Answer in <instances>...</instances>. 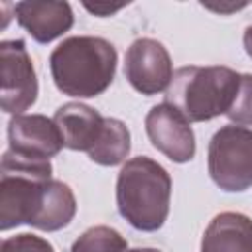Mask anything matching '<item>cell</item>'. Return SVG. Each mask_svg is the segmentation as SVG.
I'll return each mask as SVG.
<instances>
[{
  "mask_svg": "<svg viewBox=\"0 0 252 252\" xmlns=\"http://www.w3.org/2000/svg\"><path fill=\"white\" fill-rule=\"evenodd\" d=\"M116 49L96 35H73L63 39L49 55L55 87L69 96L93 98L102 94L116 73Z\"/></svg>",
  "mask_w": 252,
  "mask_h": 252,
  "instance_id": "cell-1",
  "label": "cell"
},
{
  "mask_svg": "<svg viewBox=\"0 0 252 252\" xmlns=\"http://www.w3.org/2000/svg\"><path fill=\"white\" fill-rule=\"evenodd\" d=\"M171 177L152 158L128 159L116 179V205L120 215L138 230L154 232L169 215Z\"/></svg>",
  "mask_w": 252,
  "mask_h": 252,
  "instance_id": "cell-2",
  "label": "cell"
},
{
  "mask_svg": "<svg viewBox=\"0 0 252 252\" xmlns=\"http://www.w3.org/2000/svg\"><path fill=\"white\" fill-rule=\"evenodd\" d=\"M240 75L230 67H181L165 91V104L189 122H205L226 114L238 94Z\"/></svg>",
  "mask_w": 252,
  "mask_h": 252,
  "instance_id": "cell-3",
  "label": "cell"
},
{
  "mask_svg": "<svg viewBox=\"0 0 252 252\" xmlns=\"http://www.w3.org/2000/svg\"><path fill=\"white\" fill-rule=\"evenodd\" d=\"M51 163L20 158L6 150L0 167V228L10 230L18 224H32L51 179Z\"/></svg>",
  "mask_w": 252,
  "mask_h": 252,
  "instance_id": "cell-4",
  "label": "cell"
},
{
  "mask_svg": "<svg viewBox=\"0 0 252 252\" xmlns=\"http://www.w3.org/2000/svg\"><path fill=\"white\" fill-rule=\"evenodd\" d=\"M209 175L228 193L252 187V130L222 126L209 142Z\"/></svg>",
  "mask_w": 252,
  "mask_h": 252,
  "instance_id": "cell-5",
  "label": "cell"
},
{
  "mask_svg": "<svg viewBox=\"0 0 252 252\" xmlns=\"http://www.w3.org/2000/svg\"><path fill=\"white\" fill-rule=\"evenodd\" d=\"M33 61L22 39L0 43V106L4 112L22 114L37 100Z\"/></svg>",
  "mask_w": 252,
  "mask_h": 252,
  "instance_id": "cell-6",
  "label": "cell"
},
{
  "mask_svg": "<svg viewBox=\"0 0 252 252\" xmlns=\"http://www.w3.org/2000/svg\"><path fill=\"white\" fill-rule=\"evenodd\" d=\"M124 75L142 94L152 96L167 91L173 79V63L163 43L152 37L132 41L124 57Z\"/></svg>",
  "mask_w": 252,
  "mask_h": 252,
  "instance_id": "cell-7",
  "label": "cell"
},
{
  "mask_svg": "<svg viewBox=\"0 0 252 252\" xmlns=\"http://www.w3.org/2000/svg\"><path fill=\"white\" fill-rule=\"evenodd\" d=\"M146 134L156 150L175 163L191 161L195 156V134L191 122L169 104H156L146 114Z\"/></svg>",
  "mask_w": 252,
  "mask_h": 252,
  "instance_id": "cell-8",
  "label": "cell"
},
{
  "mask_svg": "<svg viewBox=\"0 0 252 252\" xmlns=\"http://www.w3.org/2000/svg\"><path fill=\"white\" fill-rule=\"evenodd\" d=\"M8 140L10 152L37 161H49L63 148L57 124L43 114H16L8 124Z\"/></svg>",
  "mask_w": 252,
  "mask_h": 252,
  "instance_id": "cell-9",
  "label": "cell"
},
{
  "mask_svg": "<svg viewBox=\"0 0 252 252\" xmlns=\"http://www.w3.org/2000/svg\"><path fill=\"white\" fill-rule=\"evenodd\" d=\"M53 122L61 132L65 148L89 154L98 144L106 118L87 104L67 102L55 110Z\"/></svg>",
  "mask_w": 252,
  "mask_h": 252,
  "instance_id": "cell-10",
  "label": "cell"
},
{
  "mask_svg": "<svg viewBox=\"0 0 252 252\" xmlns=\"http://www.w3.org/2000/svg\"><path fill=\"white\" fill-rule=\"evenodd\" d=\"M18 24L39 43H49L73 28L75 16L67 2H18Z\"/></svg>",
  "mask_w": 252,
  "mask_h": 252,
  "instance_id": "cell-11",
  "label": "cell"
},
{
  "mask_svg": "<svg viewBox=\"0 0 252 252\" xmlns=\"http://www.w3.org/2000/svg\"><path fill=\"white\" fill-rule=\"evenodd\" d=\"M201 252H252V219L232 211L217 215L203 234Z\"/></svg>",
  "mask_w": 252,
  "mask_h": 252,
  "instance_id": "cell-12",
  "label": "cell"
},
{
  "mask_svg": "<svg viewBox=\"0 0 252 252\" xmlns=\"http://www.w3.org/2000/svg\"><path fill=\"white\" fill-rule=\"evenodd\" d=\"M75 213H77V201L73 189L63 181L49 179L43 187L39 209L30 226L53 232L67 226L73 220Z\"/></svg>",
  "mask_w": 252,
  "mask_h": 252,
  "instance_id": "cell-13",
  "label": "cell"
},
{
  "mask_svg": "<svg viewBox=\"0 0 252 252\" xmlns=\"http://www.w3.org/2000/svg\"><path fill=\"white\" fill-rule=\"evenodd\" d=\"M130 154V130L118 118H106L98 144L87 154L98 165H118Z\"/></svg>",
  "mask_w": 252,
  "mask_h": 252,
  "instance_id": "cell-14",
  "label": "cell"
},
{
  "mask_svg": "<svg viewBox=\"0 0 252 252\" xmlns=\"http://www.w3.org/2000/svg\"><path fill=\"white\" fill-rule=\"evenodd\" d=\"M71 252H128L126 238L110 226H91L71 246Z\"/></svg>",
  "mask_w": 252,
  "mask_h": 252,
  "instance_id": "cell-15",
  "label": "cell"
},
{
  "mask_svg": "<svg viewBox=\"0 0 252 252\" xmlns=\"http://www.w3.org/2000/svg\"><path fill=\"white\" fill-rule=\"evenodd\" d=\"M226 116L236 126H252V75H240L238 94L226 112Z\"/></svg>",
  "mask_w": 252,
  "mask_h": 252,
  "instance_id": "cell-16",
  "label": "cell"
},
{
  "mask_svg": "<svg viewBox=\"0 0 252 252\" xmlns=\"http://www.w3.org/2000/svg\"><path fill=\"white\" fill-rule=\"evenodd\" d=\"M0 252H55V250L51 242H47L45 238L22 232V234L4 238L0 244Z\"/></svg>",
  "mask_w": 252,
  "mask_h": 252,
  "instance_id": "cell-17",
  "label": "cell"
},
{
  "mask_svg": "<svg viewBox=\"0 0 252 252\" xmlns=\"http://www.w3.org/2000/svg\"><path fill=\"white\" fill-rule=\"evenodd\" d=\"M85 8L89 12H93L94 16H110L114 12H118L120 8H124V4H116V6H110V4H85Z\"/></svg>",
  "mask_w": 252,
  "mask_h": 252,
  "instance_id": "cell-18",
  "label": "cell"
},
{
  "mask_svg": "<svg viewBox=\"0 0 252 252\" xmlns=\"http://www.w3.org/2000/svg\"><path fill=\"white\" fill-rule=\"evenodd\" d=\"M242 41H244V49H246V53L252 57V26H248V28L244 30V37H242Z\"/></svg>",
  "mask_w": 252,
  "mask_h": 252,
  "instance_id": "cell-19",
  "label": "cell"
},
{
  "mask_svg": "<svg viewBox=\"0 0 252 252\" xmlns=\"http://www.w3.org/2000/svg\"><path fill=\"white\" fill-rule=\"evenodd\" d=\"M128 252H161L158 248H134V250H128Z\"/></svg>",
  "mask_w": 252,
  "mask_h": 252,
  "instance_id": "cell-20",
  "label": "cell"
}]
</instances>
